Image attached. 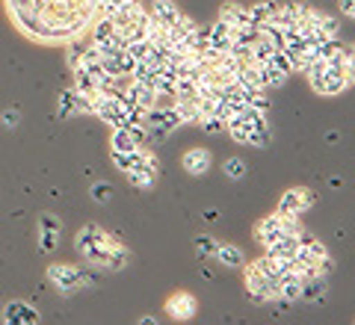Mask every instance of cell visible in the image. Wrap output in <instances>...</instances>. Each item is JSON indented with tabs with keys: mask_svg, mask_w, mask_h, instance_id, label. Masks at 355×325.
<instances>
[{
	"mask_svg": "<svg viewBox=\"0 0 355 325\" xmlns=\"http://www.w3.org/2000/svg\"><path fill=\"white\" fill-rule=\"evenodd\" d=\"M302 74L308 77L311 89H314V92H320V95H326V98H335V95L347 92V89L352 86V77H347L340 69H331V65H326V60L311 62Z\"/></svg>",
	"mask_w": 355,
	"mask_h": 325,
	"instance_id": "6da1fadb",
	"label": "cell"
},
{
	"mask_svg": "<svg viewBox=\"0 0 355 325\" xmlns=\"http://www.w3.org/2000/svg\"><path fill=\"white\" fill-rule=\"evenodd\" d=\"M48 281L57 287L62 296H71L80 290V266L53 263V266H48Z\"/></svg>",
	"mask_w": 355,
	"mask_h": 325,
	"instance_id": "7a4b0ae2",
	"label": "cell"
},
{
	"mask_svg": "<svg viewBox=\"0 0 355 325\" xmlns=\"http://www.w3.org/2000/svg\"><path fill=\"white\" fill-rule=\"evenodd\" d=\"M314 201H317V195L311 193V189L293 186V189H287V193L279 198V210H275V213H287V216H302L308 207H314Z\"/></svg>",
	"mask_w": 355,
	"mask_h": 325,
	"instance_id": "3957f363",
	"label": "cell"
},
{
	"mask_svg": "<svg viewBox=\"0 0 355 325\" xmlns=\"http://www.w3.org/2000/svg\"><path fill=\"white\" fill-rule=\"evenodd\" d=\"M196 310H198V301L193 293H184V290H178V293L169 296V301H166V313H169L172 319L178 322H187V319H193L196 317Z\"/></svg>",
	"mask_w": 355,
	"mask_h": 325,
	"instance_id": "277c9868",
	"label": "cell"
},
{
	"mask_svg": "<svg viewBox=\"0 0 355 325\" xmlns=\"http://www.w3.org/2000/svg\"><path fill=\"white\" fill-rule=\"evenodd\" d=\"M231 44H234V27H228L225 21H214V24L207 27V48L216 51V53H228Z\"/></svg>",
	"mask_w": 355,
	"mask_h": 325,
	"instance_id": "5b68a950",
	"label": "cell"
},
{
	"mask_svg": "<svg viewBox=\"0 0 355 325\" xmlns=\"http://www.w3.org/2000/svg\"><path fill=\"white\" fill-rule=\"evenodd\" d=\"M39 319H42L39 310L27 305V301H9L3 308V322H9V325H36Z\"/></svg>",
	"mask_w": 355,
	"mask_h": 325,
	"instance_id": "8992f818",
	"label": "cell"
},
{
	"mask_svg": "<svg viewBox=\"0 0 355 325\" xmlns=\"http://www.w3.org/2000/svg\"><path fill=\"white\" fill-rule=\"evenodd\" d=\"M326 293H329L326 278L323 275H308V278H302V287H299V301L320 305V301H326Z\"/></svg>",
	"mask_w": 355,
	"mask_h": 325,
	"instance_id": "52a82bcc",
	"label": "cell"
},
{
	"mask_svg": "<svg viewBox=\"0 0 355 325\" xmlns=\"http://www.w3.org/2000/svg\"><path fill=\"white\" fill-rule=\"evenodd\" d=\"M254 237H258V243L263 245H272V243H279L284 234H282V219H279V213H272V216H263L258 225H254Z\"/></svg>",
	"mask_w": 355,
	"mask_h": 325,
	"instance_id": "ba28073f",
	"label": "cell"
},
{
	"mask_svg": "<svg viewBox=\"0 0 355 325\" xmlns=\"http://www.w3.org/2000/svg\"><path fill=\"white\" fill-rule=\"evenodd\" d=\"M148 18L154 21V24H160V27H172L175 21L181 18V9H178L172 0H151Z\"/></svg>",
	"mask_w": 355,
	"mask_h": 325,
	"instance_id": "9c48e42d",
	"label": "cell"
},
{
	"mask_svg": "<svg viewBox=\"0 0 355 325\" xmlns=\"http://www.w3.org/2000/svg\"><path fill=\"white\" fill-rule=\"evenodd\" d=\"M184 169L190 172V175H196V177H202V175H207V169H210V151L207 148H190L184 154Z\"/></svg>",
	"mask_w": 355,
	"mask_h": 325,
	"instance_id": "30bf717a",
	"label": "cell"
},
{
	"mask_svg": "<svg viewBox=\"0 0 355 325\" xmlns=\"http://www.w3.org/2000/svg\"><path fill=\"white\" fill-rule=\"evenodd\" d=\"M219 21H225L228 27H243V24H249V6L228 0V3L219 6Z\"/></svg>",
	"mask_w": 355,
	"mask_h": 325,
	"instance_id": "8fae6325",
	"label": "cell"
},
{
	"mask_svg": "<svg viewBox=\"0 0 355 325\" xmlns=\"http://www.w3.org/2000/svg\"><path fill=\"white\" fill-rule=\"evenodd\" d=\"M214 257L222 263V266H228V269H237L246 263V257H243V252L237 249V245H231V243H216V252Z\"/></svg>",
	"mask_w": 355,
	"mask_h": 325,
	"instance_id": "7c38bea8",
	"label": "cell"
},
{
	"mask_svg": "<svg viewBox=\"0 0 355 325\" xmlns=\"http://www.w3.org/2000/svg\"><path fill=\"white\" fill-rule=\"evenodd\" d=\"M275 12H279V3L275 0H261V3L249 6V21L252 24H270V21L275 18Z\"/></svg>",
	"mask_w": 355,
	"mask_h": 325,
	"instance_id": "4fadbf2b",
	"label": "cell"
},
{
	"mask_svg": "<svg viewBox=\"0 0 355 325\" xmlns=\"http://www.w3.org/2000/svg\"><path fill=\"white\" fill-rule=\"evenodd\" d=\"M258 74H261V86L270 92V89H279V86H284V80H287V74L282 71V69H275L272 62H263V65H258Z\"/></svg>",
	"mask_w": 355,
	"mask_h": 325,
	"instance_id": "5bb4252c",
	"label": "cell"
},
{
	"mask_svg": "<svg viewBox=\"0 0 355 325\" xmlns=\"http://www.w3.org/2000/svg\"><path fill=\"white\" fill-rule=\"evenodd\" d=\"M175 113H178V118H181V128L184 125H198L196 98H175Z\"/></svg>",
	"mask_w": 355,
	"mask_h": 325,
	"instance_id": "9a60e30c",
	"label": "cell"
},
{
	"mask_svg": "<svg viewBox=\"0 0 355 325\" xmlns=\"http://www.w3.org/2000/svg\"><path fill=\"white\" fill-rule=\"evenodd\" d=\"M74 92L77 95H89V98H92L95 92H98V83H95V77L92 74H89L86 69H80V65H77V69H74Z\"/></svg>",
	"mask_w": 355,
	"mask_h": 325,
	"instance_id": "2e32d148",
	"label": "cell"
},
{
	"mask_svg": "<svg viewBox=\"0 0 355 325\" xmlns=\"http://www.w3.org/2000/svg\"><path fill=\"white\" fill-rule=\"evenodd\" d=\"M137 142H133L128 128H113V137H110V151H133Z\"/></svg>",
	"mask_w": 355,
	"mask_h": 325,
	"instance_id": "e0dca14e",
	"label": "cell"
},
{
	"mask_svg": "<svg viewBox=\"0 0 355 325\" xmlns=\"http://www.w3.org/2000/svg\"><path fill=\"white\" fill-rule=\"evenodd\" d=\"M69 116H80L74 89H65V92H60V118H69Z\"/></svg>",
	"mask_w": 355,
	"mask_h": 325,
	"instance_id": "ac0fdd59",
	"label": "cell"
},
{
	"mask_svg": "<svg viewBox=\"0 0 355 325\" xmlns=\"http://www.w3.org/2000/svg\"><path fill=\"white\" fill-rule=\"evenodd\" d=\"M249 169H246V163L240 160V157H228L225 163H222V175L225 177H231V181H240L243 175H246Z\"/></svg>",
	"mask_w": 355,
	"mask_h": 325,
	"instance_id": "d6986e66",
	"label": "cell"
},
{
	"mask_svg": "<svg viewBox=\"0 0 355 325\" xmlns=\"http://www.w3.org/2000/svg\"><path fill=\"white\" fill-rule=\"evenodd\" d=\"M125 175H128V181H130L133 186H139V189H151L154 181H157V175L142 172V169H130V172H125Z\"/></svg>",
	"mask_w": 355,
	"mask_h": 325,
	"instance_id": "ffe728a7",
	"label": "cell"
},
{
	"mask_svg": "<svg viewBox=\"0 0 355 325\" xmlns=\"http://www.w3.org/2000/svg\"><path fill=\"white\" fill-rule=\"evenodd\" d=\"M198 128H202L207 137H219V133H225V121L216 116H205V118H198Z\"/></svg>",
	"mask_w": 355,
	"mask_h": 325,
	"instance_id": "44dd1931",
	"label": "cell"
},
{
	"mask_svg": "<svg viewBox=\"0 0 355 325\" xmlns=\"http://www.w3.org/2000/svg\"><path fill=\"white\" fill-rule=\"evenodd\" d=\"M216 252V240L207 237V234H202V237H196V254L198 257H214Z\"/></svg>",
	"mask_w": 355,
	"mask_h": 325,
	"instance_id": "7402d4cb",
	"label": "cell"
},
{
	"mask_svg": "<svg viewBox=\"0 0 355 325\" xmlns=\"http://www.w3.org/2000/svg\"><path fill=\"white\" fill-rule=\"evenodd\" d=\"M39 228H42V231H51V234H60V231H62V222L53 216V213H44V216L39 219Z\"/></svg>",
	"mask_w": 355,
	"mask_h": 325,
	"instance_id": "603a6c76",
	"label": "cell"
},
{
	"mask_svg": "<svg viewBox=\"0 0 355 325\" xmlns=\"http://www.w3.org/2000/svg\"><path fill=\"white\" fill-rule=\"evenodd\" d=\"M92 198L98 201V204H107V201L113 198V186L110 184H95L92 186Z\"/></svg>",
	"mask_w": 355,
	"mask_h": 325,
	"instance_id": "cb8c5ba5",
	"label": "cell"
},
{
	"mask_svg": "<svg viewBox=\"0 0 355 325\" xmlns=\"http://www.w3.org/2000/svg\"><path fill=\"white\" fill-rule=\"evenodd\" d=\"M57 240H60V234H51V231H42V245H39V249H42L44 254H51L53 249H57Z\"/></svg>",
	"mask_w": 355,
	"mask_h": 325,
	"instance_id": "d4e9b609",
	"label": "cell"
},
{
	"mask_svg": "<svg viewBox=\"0 0 355 325\" xmlns=\"http://www.w3.org/2000/svg\"><path fill=\"white\" fill-rule=\"evenodd\" d=\"M18 121H21L18 109H6V113H3V125H6V128H18Z\"/></svg>",
	"mask_w": 355,
	"mask_h": 325,
	"instance_id": "484cf974",
	"label": "cell"
},
{
	"mask_svg": "<svg viewBox=\"0 0 355 325\" xmlns=\"http://www.w3.org/2000/svg\"><path fill=\"white\" fill-rule=\"evenodd\" d=\"M340 15H347V18H352L355 15V0H340Z\"/></svg>",
	"mask_w": 355,
	"mask_h": 325,
	"instance_id": "4316f807",
	"label": "cell"
},
{
	"mask_svg": "<svg viewBox=\"0 0 355 325\" xmlns=\"http://www.w3.org/2000/svg\"><path fill=\"white\" fill-rule=\"evenodd\" d=\"M246 299L252 301V305H270V301H266L261 293H249V290H246Z\"/></svg>",
	"mask_w": 355,
	"mask_h": 325,
	"instance_id": "83f0119b",
	"label": "cell"
}]
</instances>
